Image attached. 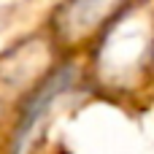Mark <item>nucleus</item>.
I'll list each match as a JSON object with an SVG mask.
<instances>
[{
	"instance_id": "1",
	"label": "nucleus",
	"mask_w": 154,
	"mask_h": 154,
	"mask_svg": "<svg viewBox=\"0 0 154 154\" xmlns=\"http://www.w3.org/2000/svg\"><path fill=\"white\" fill-rule=\"evenodd\" d=\"M70 79H73V70L70 68H62L54 79H49L46 84H43V89L24 106V116H22V122H19V130H16V149H19V143L27 138V133L32 130V125L41 119V114L46 111V106L51 103V97H57L68 84H70Z\"/></svg>"
}]
</instances>
